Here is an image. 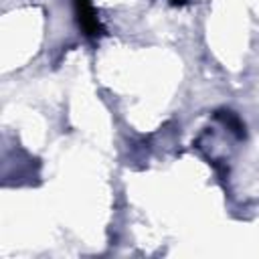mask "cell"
<instances>
[{
	"label": "cell",
	"mask_w": 259,
	"mask_h": 259,
	"mask_svg": "<svg viewBox=\"0 0 259 259\" xmlns=\"http://www.w3.org/2000/svg\"><path fill=\"white\" fill-rule=\"evenodd\" d=\"M75 4V12H77V22L81 26V30L87 34V36H99L103 32V26L97 18V12L93 8V2L91 0H73Z\"/></svg>",
	"instance_id": "1"
},
{
	"label": "cell",
	"mask_w": 259,
	"mask_h": 259,
	"mask_svg": "<svg viewBox=\"0 0 259 259\" xmlns=\"http://www.w3.org/2000/svg\"><path fill=\"white\" fill-rule=\"evenodd\" d=\"M186 0H172V4H184Z\"/></svg>",
	"instance_id": "2"
}]
</instances>
